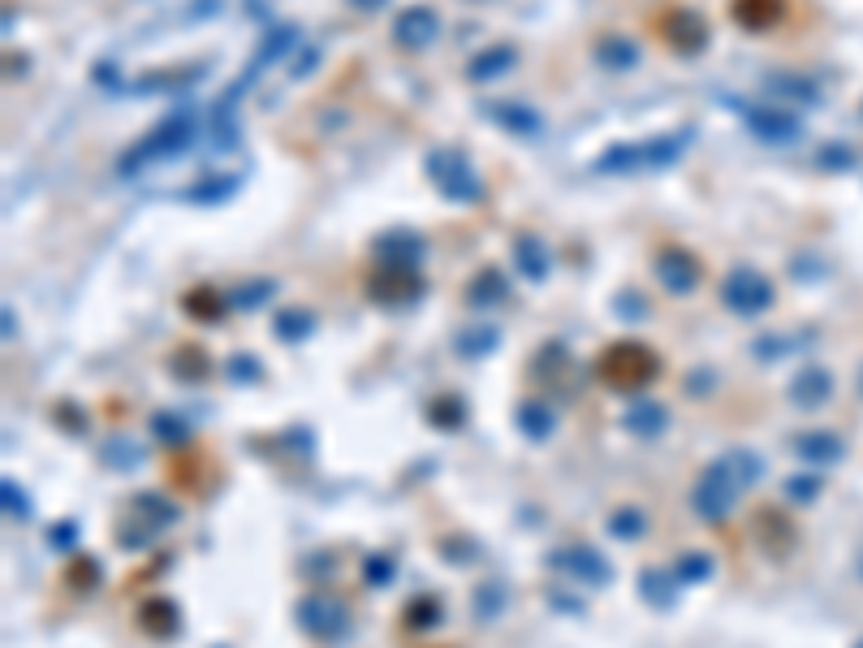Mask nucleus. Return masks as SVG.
<instances>
[{"instance_id":"obj_29","label":"nucleus","mask_w":863,"mask_h":648,"mask_svg":"<svg viewBox=\"0 0 863 648\" xmlns=\"http://www.w3.org/2000/svg\"><path fill=\"white\" fill-rule=\"evenodd\" d=\"M212 372V364H207V355L199 351V346H182L177 355H173V376L177 381H203Z\"/></svg>"},{"instance_id":"obj_23","label":"nucleus","mask_w":863,"mask_h":648,"mask_svg":"<svg viewBox=\"0 0 863 648\" xmlns=\"http://www.w3.org/2000/svg\"><path fill=\"white\" fill-rule=\"evenodd\" d=\"M627 428L639 433V437H661L669 428V411L661 403H652V398H639L627 411Z\"/></svg>"},{"instance_id":"obj_10","label":"nucleus","mask_w":863,"mask_h":648,"mask_svg":"<svg viewBox=\"0 0 863 648\" xmlns=\"http://www.w3.org/2000/svg\"><path fill=\"white\" fill-rule=\"evenodd\" d=\"M436 36H440V18H436V9H428V4H410L393 22V40H397V48H406V52H424V48H431Z\"/></svg>"},{"instance_id":"obj_14","label":"nucleus","mask_w":863,"mask_h":648,"mask_svg":"<svg viewBox=\"0 0 863 648\" xmlns=\"http://www.w3.org/2000/svg\"><path fill=\"white\" fill-rule=\"evenodd\" d=\"M419 290H424L419 273H406V269H376L367 282V294L376 303H410Z\"/></svg>"},{"instance_id":"obj_16","label":"nucleus","mask_w":863,"mask_h":648,"mask_svg":"<svg viewBox=\"0 0 863 648\" xmlns=\"http://www.w3.org/2000/svg\"><path fill=\"white\" fill-rule=\"evenodd\" d=\"M139 627L148 636H156V640H173L182 631V609H177V601H169V597H148L143 609H139Z\"/></svg>"},{"instance_id":"obj_45","label":"nucleus","mask_w":863,"mask_h":648,"mask_svg":"<svg viewBox=\"0 0 863 648\" xmlns=\"http://www.w3.org/2000/svg\"><path fill=\"white\" fill-rule=\"evenodd\" d=\"M273 294V282H260V285H246V294H234L237 307H255V303H264Z\"/></svg>"},{"instance_id":"obj_20","label":"nucleus","mask_w":863,"mask_h":648,"mask_svg":"<svg viewBox=\"0 0 863 648\" xmlns=\"http://www.w3.org/2000/svg\"><path fill=\"white\" fill-rule=\"evenodd\" d=\"M730 9H734V22L739 27H747V31H769V27L782 22L785 0H734Z\"/></svg>"},{"instance_id":"obj_21","label":"nucleus","mask_w":863,"mask_h":648,"mask_svg":"<svg viewBox=\"0 0 863 648\" xmlns=\"http://www.w3.org/2000/svg\"><path fill=\"white\" fill-rule=\"evenodd\" d=\"M514 260H518L527 282H545L549 277V251H545V243L536 234H518L514 239Z\"/></svg>"},{"instance_id":"obj_38","label":"nucleus","mask_w":863,"mask_h":648,"mask_svg":"<svg viewBox=\"0 0 863 648\" xmlns=\"http://www.w3.org/2000/svg\"><path fill=\"white\" fill-rule=\"evenodd\" d=\"M0 493H4V510H9V515H18V519H31V502H27V493L13 485V480H4V485H0Z\"/></svg>"},{"instance_id":"obj_19","label":"nucleus","mask_w":863,"mask_h":648,"mask_svg":"<svg viewBox=\"0 0 863 648\" xmlns=\"http://www.w3.org/2000/svg\"><path fill=\"white\" fill-rule=\"evenodd\" d=\"M510 298V282L501 277V269H479L471 277V285H467V303L471 307H497V303H506Z\"/></svg>"},{"instance_id":"obj_44","label":"nucleus","mask_w":863,"mask_h":648,"mask_svg":"<svg viewBox=\"0 0 863 648\" xmlns=\"http://www.w3.org/2000/svg\"><path fill=\"white\" fill-rule=\"evenodd\" d=\"M816 488H821V485H816L812 476H794V480L785 485V493H790L794 502H812V497H816Z\"/></svg>"},{"instance_id":"obj_41","label":"nucleus","mask_w":863,"mask_h":648,"mask_svg":"<svg viewBox=\"0 0 863 648\" xmlns=\"http://www.w3.org/2000/svg\"><path fill=\"white\" fill-rule=\"evenodd\" d=\"M363 575H367V584H389L393 579V563L385 558V554H376V558H367V567H363Z\"/></svg>"},{"instance_id":"obj_40","label":"nucleus","mask_w":863,"mask_h":648,"mask_svg":"<svg viewBox=\"0 0 863 648\" xmlns=\"http://www.w3.org/2000/svg\"><path fill=\"white\" fill-rule=\"evenodd\" d=\"M70 584H74V588H95V584H100V563H95V558H79L74 570H70Z\"/></svg>"},{"instance_id":"obj_22","label":"nucleus","mask_w":863,"mask_h":648,"mask_svg":"<svg viewBox=\"0 0 863 648\" xmlns=\"http://www.w3.org/2000/svg\"><path fill=\"white\" fill-rule=\"evenodd\" d=\"M518 428H522L527 442H549V433L557 428V415L545 398H527L518 406Z\"/></svg>"},{"instance_id":"obj_31","label":"nucleus","mask_w":863,"mask_h":648,"mask_svg":"<svg viewBox=\"0 0 863 648\" xmlns=\"http://www.w3.org/2000/svg\"><path fill=\"white\" fill-rule=\"evenodd\" d=\"M643 527H648V519H643L634 506H622V510H613V515H609V531H613L618 540H634V536H643Z\"/></svg>"},{"instance_id":"obj_5","label":"nucleus","mask_w":863,"mask_h":648,"mask_svg":"<svg viewBox=\"0 0 863 648\" xmlns=\"http://www.w3.org/2000/svg\"><path fill=\"white\" fill-rule=\"evenodd\" d=\"M691 143V130H678V134H657V139H643V143H618L609 148L596 173H643V169H666L682 156V148Z\"/></svg>"},{"instance_id":"obj_9","label":"nucleus","mask_w":863,"mask_h":648,"mask_svg":"<svg viewBox=\"0 0 863 648\" xmlns=\"http://www.w3.org/2000/svg\"><path fill=\"white\" fill-rule=\"evenodd\" d=\"M376 255V269H406V273H419V260H424V239L415 230H389L372 243Z\"/></svg>"},{"instance_id":"obj_28","label":"nucleus","mask_w":863,"mask_h":648,"mask_svg":"<svg viewBox=\"0 0 863 648\" xmlns=\"http://www.w3.org/2000/svg\"><path fill=\"white\" fill-rule=\"evenodd\" d=\"M497 342H501V333H497L493 324H475V328H467V333H458V351H463L467 360H484Z\"/></svg>"},{"instance_id":"obj_39","label":"nucleus","mask_w":863,"mask_h":648,"mask_svg":"<svg viewBox=\"0 0 863 648\" xmlns=\"http://www.w3.org/2000/svg\"><path fill=\"white\" fill-rule=\"evenodd\" d=\"M203 186H207V191H191L186 200H191V203H216V200H225V195H234L237 182H234V178H225V182L216 178V182H203Z\"/></svg>"},{"instance_id":"obj_7","label":"nucleus","mask_w":863,"mask_h":648,"mask_svg":"<svg viewBox=\"0 0 863 648\" xmlns=\"http://www.w3.org/2000/svg\"><path fill=\"white\" fill-rule=\"evenodd\" d=\"M294 622H298L303 636H312L319 645L346 640V636H351V609H346V601H337V597H328V593L303 597V601L294 606Z\"/></svg>"},{"instance_id":"obj_42","label":"nucleus","mask_w":863,"mask_h":648,"mask_svg":"<svg viewBox=\"0 0 863 648\" xmlns=\"http://www.w3.org/2000/svg\"><path fill=\"white\" fill-rule=\"evenodd\" d=\"M225 372H230L234 381H260V364H255L251 355H234V360L225 364Z\"/></svg>"},{"instance_id":"obj_25","label":"nucleus","mask_w":863,"mask_h":648,"mask_svg":"<svg viewBox=\"0 0 863 648\" xmlns=\"http://www.w3.org/2000/svg\"><path fill=\"white\" fill-rule=\"evenodd\" d=\"M514 65V48H506V43H497V48H488V52H479L471 65H467V74H471V82H493L497 74H506Z\"/></svg>"},{"instance_id":"obj_2","label":"nucleus","mask_w":863,"mask_h":648,"mask_svg":"<svg viewBox=\"0 0 863 648\" xmlns=\"http://www.w3.org/2000/svg\"><path fill=\"white\" fill-rule=\"evenodd\" d=\"M596 372L609 389L618 394H643L657 376H661V355L634 337H622V342H609L596 360Z\"/></svg>"},{"instance_id":"obj_12","label":"nucleus","mask_w":863,"mask_h":648,"mask_svg":"<svg viewBox=\"0 0 863 648\" xmlns=\"http://www.w3.org/2000/svg\"><path fill=\"white\" fill-rule=\"evenodd\" d=\"M549 567L566 570V575H575V579H583L591 588H600V584H609V563H605V554L600 549H591V545H566V549H557L549 558Z\"/></svg>"},{"instance_id":"obj_17","label":"nucleus","mask_w":863,"mask_h":648,"mask_svg":"<svg viewBox=\"0 0 863 648\" xmlns=\"http://www.w3.org/2000/svg\"><path fill=\"white\" fill-rule=\"evenodd\" d=\"M829 394H833V381H829V372L824 367H803L794 381H790V403L794 406H821L829 403Z\"/></svg>"},{"instance_id":"obj_30","label":"nucleus","mask_w":863,"mask_h":648,"mask_svg":"<svg viewBox=\"0 0 863 648\" xmlns=\"http://www.w3.org/2000/svg\"><path fill=\"white\" fill-rule=\"evenodd\" d=\"M436 622H440V601L436 597H415L410 609H406V627L410 631H428Z\"/></svg>"},{"instance_id":"obj_1","label":"nucleus","mask_w":863,"mask_h":648,"mask_svg":"<svg viewBox=\"0 0 863 648\" xmlns=\"http://www.w3.org/2000/svg\"><path fill=\"white\" fill-rule=\"evenodd\" d=\"M760 476H764L760 454H751V449H730V454H721L717 463H708V472L700 476L696 493H691L696 515L708 519V524L730 519V510L739 506L743 488H751Z\"/></svg>"},{"instance_id":"obj_32","label":"nucleus","mask_w":863,"mask_h":648,"mask_svg":"<svg viewBox=\"0 0 863 648\" xmlns=\"http://www.w3.org/2000/svg\"><path fill=\"white\" fill-rule=\"evenodd\" d=\"M312 333V312H281L276 316V337L281 342H303Z\"/></svg>"},{"instance_id":"obj_34","label":"nucleus","mask_w":863,"mask_h":648,"mask_svg":"<svg viewBox=\"0 0 863 648\" xmlns=\"http://www.w3.org/2000/svg\"><path fill=\"white\" fill-rule=\"evenodd\" d=\"M673 575H678L682 584H700V579L712 575V558H708V554H682L678 567H673Z\"/></svg>"},{"instance_id":"obj_3","label":"nucleus","mask_w":863,"mask_h":648,"mask_svg":"<svg viewBox=\"0 0 863 648\" xmlns=\"http://www.w3.org/2000/svg\"><path fill=\"white\" fill-rule=\"evenodd\" d=\"M195 130H199V113L195 109H173L164 122L143 139V143H134L130 148V156L121 161V173L130 178V173H139V169H148V164H160V161H173V156H182L191 143H195Z\"/></svg>"},{"instance_id":"obj_36","label":"nucleus","mask_w":863,"mask_h":648,"mask_svg":"<svg viewBox=\"0 0 863 648\" xmlns=\"http://www.w3.org/2000/svg\"><path fill=\"white\" fill-rule=\"evenodd\" d=\"M428 415L440 424V428H458V424H463V403H458V398H440L436 406H428Z\"/></svg>"},{"instance_id":"obj_37","label":"nucleus","mask_w":863,"mask_h":648,"mask_svg":"<svg viewBox=\"0 0 863 648\" xmlns=\"http://www.w3.org/2000/svg\"><path fill=\"white\" fill-rule=\"evenodd\" d=\"M104 458H109V463H113V458H125V467H139V463H143V449L134 446L130 437H113V442L104 446Z\"/></svg>"},{"instance_id":"obj_24","label":"nucleus","mask_w":863,"mask_h":648,"mask_svg":"<svg viewBox=\"0 0 863 648\" xmlns=\"http://www.w3.org/2000/svg\"><path fill=\"white\" fill-rule=\"evenodd\" d=\"M794 449H799L803 463H816V467H829V463L842 458V442H837L833 433H803V437L794 442Z\"/></svg>"},{"instance_id":"obj_15","label":"nucleus","mask_w":863,"mask_h":648,"mask_svg":"<svg viewBox=\"0 0 863 648\" xmlns=\"http://www.w3.org/2000/svg\"><path fill=\"white\" fill-rule=\"evenodd\" d=\"M739 118H743L760 139H769V143H785V139H794L799 134V122L782 113V109H760V104H739Z\"/></svg>"},{"instance_id":"obj_8","label":"nucleus","mask_w":863,"mask_h":648,"mask_svg":"<svg viewBox=\"0 0 863 648\" xmlns=\"http://www.w3.org/2000/svg\"><path fill=\"white\" fill-rule=\"evenodd\" d=\"M721 298L734 316H760V312L773 307V282L755 269H734L721 285Z\"/></svg>"},{"instance_id":"obj_26","label":"nucleus","mask_w":863,"mask_h":648,"mask_svg":"<svg viewBox=\"0 0 863 648\" xmlns=\"http://www.w3.org/2000/svg\"><path fill=\"white\" fill-rule=\"evenodd\" d=\"M596 61L605 65V70H630L634 61H639V48L622 36H609V40L596 43Z\"/></svg>"},{"instance_id":"obj_13","label":"nucleus","mask_w":863,"mask_h":648,"mask_svg":"<svg viewBox=\"0 0 863 648\" xmlns=\"http://www.w3.org/2000/svg\"><path fill=\"white\" fill-rule=\"evenodd\" d=\"M657 277L666 285L669 294H691L700 277H704V269H700V260L691 255V251H682V246H669L657 255Z\"/></svg>"},{"instance_id":"obj_43","label":"nucleus","mask_w":863,"mask_h":648,"mask_svg":"<svg viewBox=\"0 0 863 648\" xmlns=\"http://www.w3.org/2000/svg\"><path fill=\"white\" fill-rule=\"evenodd\" d=\"M74 540H79V527L74 524H57L48 531V545H52V549H70Z\"/></svg>"},{"instance_id":"obj_27","label":"nucleus","mask_w":863,"mask_h":648,"mask_svg":"<svg viewBox=\"0 0 863 648\" xmlns=\"http://www.w3.org/2000/svg\"><path fill=\"white\" fill-rule=\"evenodd\" d=\"M488 113H493V122L514 130V134H536L540 130V118L531 109H522V104H493Z\"/></svg>"},{"instance_id":"obj_46","label":"nucleus","mask_w":863,"mask_h":648,"mask_svg":"<svg viewBox=\"0 0 863 648\" xmlns=\"http://www.w3.org/2000/svg\"><path fill=\"white\" fill-rule=\"evenodd\" d=\"M860 648H863V645H860Z\"/></svg>"},{"instance_id":"obj_6","label":"nucleus","mask_w":863,"mask_h":648,"mask_svg":"<svg viewBox=\"0 0 863 648\" xmlns=\"http://www.w3.org/2000/svg\"><path fill=\"white\" fill-rule=\"evenodd\" d=\"M424 169H428L431 186H436L445 200L475 203L479 195H484V182H479V173H475L471 164H467V156H463V152H454V148H436Z\"/></svg>"},{"instance_id":"obj_33","label":"nucleus","mask_w":863,"mask_h":648,"mask_svg":"<svg viewBox=\"0 0 863 648\" xmlns=\"http://www.w3.org/2000/svg\"><path fill=\"white\" fill-rule=\"evenodd\" d=\"M152 428H156L160 442H169V446H182V442H191V428H186V419H177V415H169V411H160L156 419H152Z\"/></svg>"},{"instance_id":"obj_35","label":"nucleus","mask_w":863,"mask_h":648,"mask_svg":"<svg viewBox=\"0 0 863 648\" xmlns=\"http://www.w3.org/2000/svg\"><path fill=\"white\" fill-rule=\"evenodd\" d=\"M501 606H506V588H501V584H484V588L475 593V614H479V618H493Z\"/></svg>"},{"instance_id":"obj_11","label":"nucleus","mask_w":863,"mask_h":648,"mask_svg":"<svg viewBox=\"0 0 863 648\" xmlns=\"http://www.w3.org/2000/svg\"><path fill=\"white\" fill-rule=\"evenodd\" d=\"M661 36H666L669 48H678L682 57H696V52L708 43V22L696 13V9H666Z\"/></svg>"},{"instance_id":"obj_18","label":"nucleus","mask_w":863,"mask_h":648,"mask_svg":"<svg viewBox=\"0 0 863 648\" xmlns=\"http://www.w3.org/2000/svg\"><path fill=\"white\" fill-rule=\"evenodd\" d=\"M639 597H643L652 609H669L678 601V575L666 567L639 570Z\"/></svg>"},{"instance_id":"obj_4","label":"nucleus","mask_w":863,"mask_h":648,"mask_svg":"<svg viewBox=\"0 0 863 648\" xmlns=\"http://www.w3.org/2000/svg\"><path fill=\"white\" fill-rule=\"evenodd\" d=\"M177 519H182V510L169 497H160V493H134L118 519V545L130 549V554H139V549L156 545L160 531L173 527Z\"/></svg>"}]
</instances>
